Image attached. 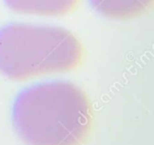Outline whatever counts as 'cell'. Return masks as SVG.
Listing matches in <instances>:
<instances>
[{
  "label": "cell",
  "instance_id": "obj_3",
  "mask_svg": "<svg viewBox=\"0 0 154 145\" xmlns=\"http://www.w3.org/2000/svg\"><path fill=\"white\" fill-rule=\"evenodd\" d=\"M16 13L40 16H64L79 5L80 0H5Z\"/></svg>",
  "mask_w": 154,
  "mask_h": 145
},
{
  "label": "cell",
  "instance_id": "obj_1",
  "mask_svg": "<svg viewBox=\"0 0 154 145\" xmlns=\"http://www.w3.org/2000/svg\"><path fill=\"white\" fill-rule=\"evenodd\" d=\"M13 121L28 145H86L94 127V109L77 85L51 82L20 93Z\"/></svg>",
  "mask_w": 154,
  "mask_h": 145
},
{
  "label": "cell",
  "instance_id": "obj_2",
  "mask_svg": "<svg viewBox=\"0 0 154 145\" xmlns=\"http://www.w3.org/2000/svg\"><path fill=\"white\" fill-rule=\"evenodd\" d=\"M85 59L84 45L66 28L26 23L0 28V72L12 80L72 72Z\"/></svg>",
  "mask_w": 154,
  "mask_h": 145
},
{
  "label": "cell",
  "instance_id": "obj_4",
  "mask_svg": "<svg viewBox=\"0 0 154 145\" xmlns=\"http://www.w3.org/2000/svg\"><path fill=\"white\" fill-rule=\"evenodd\" d=\"M98 13L111 19L129 20L148 14L153 0H91Z\"/></svg>",
  "mask_w": 154,
  "mask_h": 145
}]
</instances>
